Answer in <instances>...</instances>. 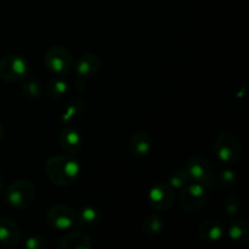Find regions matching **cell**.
<instances>
[{
  "mask_svg": "<svg viewBox=\"0 0 249 249\" xmlns=\"http://www.w3.org/2000/svg\"><path fill=\"white\" fill-rule=\"evenodd\" d=\"M45 173L51 182L57 186L67 187L77 181L80 174V164L71 155H58L49 158Z\"/></svg>",
  "mask_w": 249,
  "mask_h": 249,
  "instance_id": "obj_1",
  "label": "cell"
},
{
  "mask_svg": "<svg viewBox=\"0 0 249 249\" xmlns=\"http://www.w3.org/2000/svg\"><path fill=\"white\" fill-rule=\"evenodd\" d=\"M7 203L16 209L28 208L36 198V187L29 180H15L6 190Z\"/></svg>",
  "mask_w": 249,
  "mask_h": 249,
  "instance_id": "obj_2",
  "label": "cell"
},
{
  "mask_svg": "<svg viewBox=\"0 0 249 249\" xmlns=\"http://www.w3.org/2000/svg\"><path fill=\"white\" fill-rule=\"evenodd\" d=\"M209 198V190L204 185L194 182L182 187L180 194V206L187 213H197L202 211Z\"/></svg>",
  "mask_w": 249,
  "mask_h": 249,
  "instance_id": "obj_3",
  "label": "cell"
},
{
  "mask_svg": "<svg viewBox=\"0 0 249 249\" xmlns=\"http://www.w3.org/2000/svg\"><path fill=\"white\" fill-rule=\"evenodd\" d=\"M29 73L28 61L21 55L10 53L0 60V78L4 82L15 83L26 79Z\"/></svg>",
  "mask_w": 249,
  "mask_h": 249,
  "instance_id": "obj_4",
  "label": "cell"
},
{
  "mask_svg": "<svg viewBox=\"0 0 249 249\" xmlns=\"http://www.w3.org/2000/svg\"><path fill=\"white\" fill-rule=\"evenodd\" d=\"M186 172L191 181L204 185L208 190H212L215 184L213 167L211 162L203 156H194L187 160Z\"/></svg>",
  "mask_w": 249,
  "mask_h": 249,
  "instance_id": "obj_5",
  "label": "cell"
},
{
  "mask_svg": "<svg viewBox=\"0 0 249 249\" xmlns=\"http://www.w3.org/2000/svg\"><path fill=\"white\" fill-rule=\"evenodd\" d=\"M214 150L220 160L225 163H236L242 156V145L237 136L231 133H221L214 142Z\"/></svg>",
  "mask_w": 249,
  "mask_h": 249,
  "instance_id": "obj_6",
  "label": "cell"
},
{
  "mask_svg": "<svg viewBox=\"0 0 249 249\" xmlns=\"http://www.w3.org/2000/svg\"><path fill=\"white\" fill-rule=\"evenodd\" d=\"M44 63L51 72L56 74H66L71 71L73 57L70 51L63 46H51L44 53Z\"/></svg>",
  "mask_w": 249,
  "mask_h": 249,
  "instance_id": "obj_7",
  "label": "cell"
},
{
  "mask_svg": "<svg viewBox=\"0 0 249 249\" xmlns=\"http://www.w3.org/2000/svg\"><path fill=\"white\" fill-rule=\"evenodd\" d=\"M46 221L57 230H67L77 223V213L65 204H56L46 212Z\"/></svg>",
  "mask_w": 249,
  "mask_h": 249,
  "instance_id": "obj_8",
  "label": "cell"
},
{
  "mask_svg": "<svg viewBox=\"0 0 249 249\" xmlns=\"http://www.w3.org/2000/svg\"><path fill=\"white\" fill-rule=\"evenodd\" d=\"M150 204L157 211H168L174 204L175 192L169 184H156L148 192Z\"/></svg>",
  "mask_w": 249,
  "mask_h": 249,
  "instance_id": "obj_9",
  "label": "cell"
},
{
  "mask_svg": "<svg viewBox=\"0 0 249 249\" xmlns=\"http://www.w3.org/2000/svg\"><path fill=\"white\" fill-rule=\"evenodd\" d=\"M101 60L95 53H84L74 66L75 73L79 78H90L94 77L101 70Z\"/></svg>",
  "mask_w": 249,
  "mask_h": 249,
  "instance_id": "obj_10",
  "label": "cell"
},
{
  "mask_svg": "<svg viewBox=\"0 0 249 249\" xmlns=\"http://www.w3.org/2000/svg\"><path fill=\"white\" fill-rule=\"evenodd\" d=\"M22 238L21 228L10 218L0 219V242L6 246H14Z\"/></svg>",
  "mask_w": 249,
  "mask_h": 249,
  "instance_id": "obj_11",
  "label": "cell"
},
{
  "mask_svg": "<svg viewBox=\"0 0 249 249\" xmlns=\"http://www.w3.org/2000/svg\"><path fill=\"white\" fill-rule=\"evenodd\" d=\"M58 141H60V146L63 151L74 155L80 150L83 145L82 135L77 129L73 128H66L63 129L58 136Z\"/></svg>",
  "mask_w": 249,
  "mask_h": 249,
  "instance_id": "obj_12",
  "label": "cell"
},
{
  "mask_svg": "<svg viewBox=\"0 0 249 249\" xmlns=\"http://www.w3.org/2000/svg\"><path fill=\"white\" fill-rule=\"evenodd\" d=\"M198 235L204 242H218L224 235V226L216 219H207L201 224Z\"/></svg>",
  "mask_w": 249,
  "mask_h": 249,
  "instance_id": "obj_13",
  "label": "cell"
},
{
  "mask_svg": "<svg viewBox=\"0 0 249 249\" xmlns=\"http://www.w3.org/2000/svg\"><path fill=\"white\" fill-rule=\"evenodd\" d=\"M92 246L91 238L84 231H73L61 240V249H90Z\"/></svg>",
  "mask_w": 249,
  "mask_h": 249,
  "instance_id": "obj_14",
  "label": "cell"
},
{
  "mask_svg": "<svg viewBox=\"0 0 249 249\" xmlns=\"http://www.w3.org/2000/svg\"><path fill=\"white\" fill-rule=\"evenodd\" d=\"M229 236L235 243L246 246L249 243V224L245 218L235 219L229 226Z\"/></svg>",
  "mask_w": 249,
  "mask_h": 249,
  "instance_id": "obj_15",
  "label": "cell"
},
{
  "mask_svg": "<svg viewBox=\"0 0 249 249\" xmlns=\"http://www.w3.org/2000/svg\"><path fill=\"white\" fill-rule=\"evenodd\" d=\"M152 150V139L146 131H138L130 140V151L135 157H145Z\"/></svg>",
  "mask_w": 249,
  "mask_h": 249,
  "instance_id": "obj_16",
  "label": "cell"
},
{
  "mask_svg": "<svg viewBox=\"0 0 249 249\" xmlns=\"http://www.w3.org/2000/svg\"><path fill=\"white\" fill-rule=\"evenodd\" d=\"M163 229H164V219L157 214H150L145 216L141 223V230L148 236L157 235Z\"/></svg>",
  "mask_w": 249,
  "mask_h": 249,
  "instance_id": "obj_17",
  "label": "cell"
},
{
  "mask_svg": "<svg viewBox=\"0 0 249 249\" xmlns=\"http://www.w3.org/2000/svg\"><path fill=\"white\" fill-rule=\"evenodd\" d=\"M101 219V213L97 208L94 207H83L79 209L77 214V220H79V223L85 224V225H94L97 224Z\"/></svg>",
  "mask_w": 249,
  "mask_h": 249,
  "instance_id": "obj_18",
  "label": "cell"
},
{
  "mask_svg": "<svg viewBox=\"0 0 249 249\" xmlns=\"http://www.w3.org/2000/svg\"><path fill=\"white\" fill-rule=\"evenodd\" d=\"M85 109H87V101L83 99H75L74 101L66 108V111L63 112L62 117H61V122H70L71 119L77 117L78 114L84 113Z\"/></svg>",
  "mask_w": 249,
  "mask_h": 249,
  "instance_id": "obj_19",
  "label": "cell"
},
{
  "mask_svg": "<svg viewBox=\"0 0 249 249\" xmlns=\"http://www.w3.org/2000/svg\"><path fill=\"white\" fill-rule=\"evenodd\" d=\"M67 82L63 79H60V78L50 80L48 83V85H46V92L53 99H60V97H62L67 92Z\"/></svg>",
  "mask_w": 249,
  "mask_h": 249,
  "instance_id": "obj_20",
  "label": "cell"
},
{
  "mask_svg": "<svg viewBox=\"0 0 249 249\" xmlns=\"http://www.w3.org/2000/svg\"><path fill=\"white\" fill-rule=\"evenodd\" d=\"M22 92L24 94V96L28 97V99H39L43 94V85L36 78H32V79L27 80L22 84Z\"/></svg>",
  "mask_w": 249,
  "mask_h": 249,
  "instance_id": "obj_21",
  "label": "cell"
},
{
  "mask_svg": "<svg viewBox=\"0 0 249 249\" xmlns=\"http://www.w3.org/2000/svg\"><path fill=\"white\" fill-rule=\"evenodd\" d=\"M191 181L186 169H175L169 175V185L173 189H182Z\"/></svg>",
  "mask_w": 249,
  "mask_h": 249,
  "instance_id": "obj_22",
  "label": "cell"
},
{
  "mask_svg": "<svg viewBox=\"0 0 249 249\" xmlns=\"http://www.w3.org/2000/svg\"><path fill=\"white\" fill-rule=\"evenodd\" d=\"M216 182L219 186L225 191H230L235 187L236 184V175L233 170L231 169H223L216 177Z\"/></svg>",
  "mask_w": 249,
  "mask_h": 249,
  "instance_id": "obj_23",
  "label": "cell"
},
{
  "mask_svg": "<svg viewBox=\"0 0 249 249\" xmlns=\"http://www.w3.org/2000/svg\"><path fill=\"white\" fill-rule=\"evenodd\" d=\"M224 213L228 216H235L241 209V199L235 195H230L224 199Z\"/></svg>",
  "mask_w": 249,
  "mask_h": 249,
  "instance_id": "obj_24",
  "label": "cell"
},
{
  "mask_svg": "<svg viewBox=\"0 0 249 249\" xmlns=\"http://www.w3.org/2000/svg\"><path fill=\"white\" fill-rule=\"evenodd\" d=\"M24 247L27 249H43L46 247V242L40 236H31L24 242Z\"/></svg>",
  "mask_w": 249,
  "mask_h": 249,
  "instance_id": "obj_25",
  "label": "cell"
},
{
  "mask_svg": "<svg viewBox=\"0 0 249 249\" xmlns=\"http://www.w3.org/2000/svg\"><path fill=\"white\" fill-rule=\"evenodd\" d=\"M5 190V177L1 172H0V194Z\"/></svg>",
  "mask_w": 249,
  "mask_h": 249,
  "instance_id": "obj_26",
  "label": "cell"
},
{
  "mask_svg": "<svg viewBox=\"0 0 249 249\" xmlns=\"http://www.w3.org/2000/svg\"><path fill=\"white\" fill-rule=\"evenodd\" d=\"M4 135H5V126L2 125V123L0 122V140L4 138Z\"/></svg>",
  "mask_w": 249,
  "mask_h": 249,
  "instance_id": "obj_27",
  "label": "cell"
}]
</instances>
